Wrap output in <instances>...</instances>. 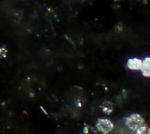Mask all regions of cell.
Here are the masks:
<instances>
[{"mask_svg":"<svg viewBox=\"0 0 150 134\" xmlns=\"http://www.w3.org/2000/svg\"><path fill=\"white\" fill-rule=\"evenodd\" d=\"M125 125L134 134H145L149 128L144 118L136 113L126 117Z\"/></svg>","mask_w":150,"mask_h":134,"instance_id":"6da1fadb","label":"cell"},{"mask_svg":"<svg viewBox=\"0 0 150 134\" xmlns=\"http://www.w3.org/2000/svg\"><path fill=\"white\" fill-rule=\"evenodd\" d=\"M96 128L98 131L103 134H108L113 131L114 128V125L112 122L108 119L102 118L98 120L96 123Z\"/></svg>","mask_w":150,"mask_h":134,"instance_id":"7a4b0ae2","label":"cell"},{"mask_svg":"<svg viewBox=\"0 0 150 134\" xmlns=\"http://www.w3.org/2000/svg\"><path fill=\"white\" fill-rule=\"evenodd\" d=\"M143 64V60L139 58L129 59L127 62V66L130 70H141Z\"/></svg>","mask_w":150,"mask_h":134,"instance_id":"3957f363","label":"cell"},{"mask_svg":"<svg viewBox=\"0 0 150 134\" xmlns=\"http://www.w3.org/2000/svg\"><path fill=\"white\" fill-rule=\"evenodd\" d=\"M142 75L146 78H150V57H147L143 60L142 67Z\"/></svg>","mask_w":150,"mask_h":134,"instance_id":"277c9868","label":"cell"},{"mask_svg":"<svg viewBox=\"0 0 150 134\" xmlns=\"http://www.w3.org/2000/svg\"><path fill=\"white\" fill-rule=\"evenodd\" d=\"M102 110L106 114H110L114 110V106L110 101H105L102 105Z\"/></svg>","mask_w":150,"mask_h":134,"instance_id":"5b68a950","label":"cell"},{"mask_svg":"<svg viewBox=\"0 0 150 134\" xmlns=\"http://www.w3.org/2000/svg\"><path fill=\"white\" fill-rule=\"evenodd\" d=\"M145 134H150V128H148L147 131L146 132V133H145Z\"/></svg>","mask_w":150,"mask_h":134,"instance_id":"8992f818","label":"cell"}]
</instances>
